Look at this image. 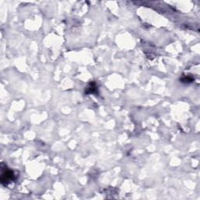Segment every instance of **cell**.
Returning a JSON list of instances; mask_svg holds the SVG:
<instances>
[{
	"instance_id": "1",
	"label": "cell",
	"mask_w": 200,
	"mask_h": 200,
	"mask_svg": "<svg viewBox=\"0 0 200 200\" xmlns=\"http://www.w3.org/2000/svg\"><path fill=\"white\" fill-rule=\"evenodd\" d=\"M13 178V172L10 170H7L4 173H2V182H8L9 180H12Z\"/></svg>"
}]
</instances>
